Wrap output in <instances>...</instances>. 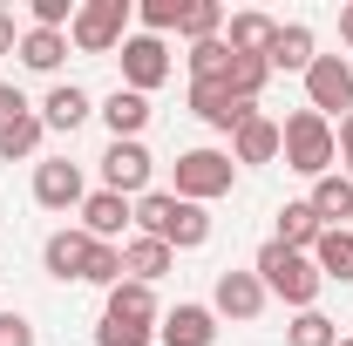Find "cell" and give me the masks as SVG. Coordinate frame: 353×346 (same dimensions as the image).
<instances>
[{"instance_id": "9a60e30c", "label": "cell", "mask_w": 353, "mask_h": 346, "mask_svg": "<svg viewBox=\"0 0 353 346\" xmlns=\"http://www.w3.org/2000/svg\"><path fill=\"white\" fill-rule=\"evenodd\" d=\"M95 116L109 123V143H143V130H150V95H136V88H109Z\"/></svg>"}, {"instance_id": "d6986e66", "label": "cell", "mask_w": 353, "mask_h": 346, "mask_svg": "<svg viewBox=\"0 0 353 346\" xmlns=\"http://www.w3.org/2000/svg\"><path fill=\"white\" fill-rule=\"evenodd\" d=\"M170 265H176V252L163 245V238H143V231H136V238H123V278H136V285H157Z\"/></svg>"}, {"instance_id": "7c38bea8", "label": "cell", "mask_w": 353, "mask_h": 346, "mask_svg": "<svg viewBox=\"0 0 353 346\" xmlns=\"http://www.w3.org/2000/svg\"><path fill=\"white\" fill-rule=\"evenodd\" d=\"M75 217H82V231L95 238V245H123V231L136 224V204H130V197H116V190H88Z\"/></svg>"}, {"instance_id": "e575fe53", "label": "cell", "mask_w": 353, "mask_h": 346, "mask_svg": "<svg viewBox=\"0 0 353 346\" xmlns=\"http://www.w3.org/2000/svg\"><path fill=\"white\" fill-rule=\"evenodd\" d=\"M28 109H34V102H28L21 88H14V82H0V123H14V116H28Z\"/></svg>"}, {"instance_id": "8fae6325", "label": "cell", "mask_w": 353, "mask_h": 346, "mask_svg": "<svg viewBox=\"0 0 353 346\" xmlns=\"http://www.w3.org/2000/svg\"><path fill=\"white\" fill-rule=\"evenodd\" d=\"M265 305H272V292L259 285V272H218V285H211V312H218V319L252 326Z\"/></svg>"}, {"instance_id": "603a6c76", "label": "cell", "mask_w": 353, "mask_h": 346, "mask_svg": "<svg viewBox=\"0 0 353 346\" xmlns=\"http://www.w3.org/2000/svg\"><path fill=\"white\" fill-rule=\"evenodd\" d=\"M231 163L245 170V163H279V123L272 116H252L245 130L231 136Z\"/></svg>"}, {"instance_id": "3957f363", "label": "cell", "mask_w": 353, "mask_h": 346, "mask_svg": "<svg viewBox=\"0 0 353 346\" xmlns=\"http://www.w3.org/2000/svg\"><path fill=\"white\" fill-rule=\"evenodd\" d=\"M279 156H285V170H299V176H319L340 163V136H333V123L326 116H312V109H292L285 123H279Z\"/></svg>"}, {"instance_id": "6da1fadb", "label": "cell", "mask_w": 353, "mask_h": 346, "mask_svg": "<svg viewBox=\"0 0 353 346\" xmlns=\"http://www.w3.org/2000/svg\"><path fill=\"white\" fill-rule=\"evenodd\" d=\"M136 231L143 238H163L170 252H197V245H211V211L204 204H183L176 190H143L136 197Z\"/></svg>"}, {"instance_id": "4316f807", "label": "cell", "mask_w": 353, "mask_h": 346, "mask_svg": "<svg viewBox=\"0 0 353 346\" xmlns=\"http://www.w3.org/2000/svg\"><path fill=\"white\" fill-rule=\"evenodd\" d=\"M41 109H28V116H14V123H0V156L7 163H28L34 150H41Z\"/></svg>"}, {"instance_id": "44dd1931", "label": "cell", "mask_w": 353, "mask_h": 346, "mask_svg": "<svg viewBox=\"0 0 353 346\" xmlns=\"http://www.w3.org/2000/svg\"><path fill=\"white\" fill-rule=\"evenodd\" d=\"M102 319H130V326H157V319H163V312H157V285H136V278L109 285V305H102Z\"/></svg>"}, {"instance_id": "d6a6232c", "label": "cell", "mask_w": 353, "mask_h": 346, "mask_svg": "<svg viewBox=\"0 0 353 346\" xmlns=\"http://www.w3.org/2000/svg\"><path fill=\"white\" fill-rule=\"evenodd\" d=\"M157 326H130V319H102L95 326V346H150Z\"/></svg>"}, {"instance_id": "4fadbf2b", "label": "cell", "mask_w": 353, "mask_h": 346, "mask_svg": "<svg viewBox=\"0 0 353 346\" xmlns=\"http://www.w3.org/2000/svg\"><path fill=\"white\" fill-rule=\"evenodd\" d=\"M88 252H95V238H88L82 224H61V231H48V245H41V265H48V278L75 285V278L88 272Z\"/></svg>"}, {"instance_id": "cb8c5ba5", "label": "cell", "mask_w": 353, "mask_h": 346, "mask_svg": "<svg viewBox=\"0 0 353 346\" xmlns=\"http://www.w3.org/2000/svg\"><path fill=\"white\" fill-rule=\"evenodd\" d=\"M312 265H319V278H326V285H353V231H319Z\"/></svg>"}, {"instance_id": "277c9868", "label": "cell", "mask_w": 353, "mask_h": 346, "mask_svg": "<svg viewBox=\"0 0 353 346\" xmlns=\"http://www.w3.org/2000/svg\"><path fill=\"white\" fill-rule=\"evenodd\" d=\"M130 21H136L130 0H82L75 21H68V48H82V54H116V48L130 41Z\"/></svg>"}, {"instance_id": "7402d4cb", "label": "cell", "mask_w": 353, "mask_h": 346, "mask_svg": "<svg viewBox=\"0 0 353 346\" xmlns=\"http://www.w3.org/2000/svg\"><path fill=\"white\" fill-rule=\"evenodd\" d=\"M319 217H312V204L306 197H292V204H279V231H272V245H285V252H312L319 245Z\"/></svg>"}, {"instance_id": "2e32d148", "label": "cell", "mask_w": 353, "mask_h": 346, "mask_svg": "<svg viewBox=\"0 0 353 346\" xmlns=\"http://www.w3.org/2000/svg\"><path fill=\"white\" fill-rule=\"evenodd\" d=\"M157 340H163V346H211V340H218V312L183 299V305H170V312L157 319Z\"/></svg>"}, {"instance_id": "1f68e13d", "label": "cell", "mask_w": 353, "mask_h": 346, "mask_svg": "<svg viewBox=\"0 0 353 346\" xmlns=\"http://www.w3.org/2000/svg\"><path fill=\"white\" fill-rule=\"evenodd\" d=\"M82 285H123V245H95L88 252V272H82Z\"/></svg>"}, {"instance_id": "9c48e42d", "label": "cell", "mask_w": 353, "mask_h": 346, "mask_svg": "<svg viewBox=\"0 0 353 346\" xmlns=\"http://www.w3.org/2000/svg\"><path fill=\"white\" fill-rule=\"evenodd\" d=\"M190 116L204 123V130H224V136H238L252 116H259V102H238L224 82H190Z\"/></svg>"}, {"instance_id": "4dcf8cb0", "label": "cell", "mask_w": 353, "mask_h": 346, "mask_svg": "<svg viewBox=\"0 0 353 346\" xmlns=\"http://www.w3.org/2000/svg\"><path fill=\"white\" fill-rule=\"evenodd\" d=\"M176 21H183V0H143L136 7V34H176Z\"/></svg>"}, {"instance_id": "5bb4252c", "label": "cell", "mask_w": 353, "mask_h": 346, "mask_svg": "<svg viewBox=\"0 0 353 346\" xmlns=\"http://www.w3.org/2000/svg\"><path fill=\"white\" fill-rule=\"evenodd\" d=\"M312 61H319L312 28L306 21H279V34H272V48H265V68H272V75H306Z\"/></svg>"}, {"instance_id": "7a4b0ae2", "label": "cell", "mask_w": 353, "mask_h": 346, "mask_svg": "<svg viewBox=\"0 0 353 346\" xmlns=\"http://www.w3.org/2000/svg\"><path fill=\"white\" fill-rule=\"evenodd\" d=\"M252 272H259L265 292H272V299H285L292 312H312V305H319V292H326V278H319L312 252H285V245H272V238L259 245Z\"/></svg>"}, {"instance_id": "74e56055", "label": "cell", "mask_w": 353, "mask_h": 346, "mask_svg": "<svg viewBox=\"0 0 353 346\" xmlns=\"http://www.w3.org/2000/svg\"><path fill=\"white\" fill-rule=\"evenodd\" d=\"M340 41L353 48V0H347V7H340Z\"/></svg>"}, {"instance_id": "e0dca14e", "label": "cell", "mask_w": 353, "mask_h": 346, "mask_svg": "<svg viewBox=\"0 0 353 346\" xmlns=\"http://www.w3.org/2000/svg\"><path fill=\"white\" fill-rule=\"evenodd\" d=\"M306 204H312V217H319L326 231H353V176L347 170H326L306 190Z\"/></svg>"}, {"instance_id": "d590c367", "label": "cell", "mask_w": 353, "mask_h": 346, "mask_svg": "<svg viewBox=\"0 0 353 346\" xmlns=\"http://www.w3.org/2000/svg\"><path fill=\"white\" fill-rule=\"evenodd\" d=\"M333 136H340V163H347V176H353V109L340 116V130H333Z\"/></svg>"}, {"instance_id": "ba28073f", "label": "cell", "mask_w": 353, "mask_h": 346, "mask_svg": "<svg viewBox=\"0 0 353 346\" xmlns=\"http://www.w3.org/2000/svg\"><path fill=\"white\" fill-rule=\"evenodd\" d=\"M116 61H123V88H136V95L170 82V48L157 41V34H130V41L116 48Z\"/></svg>"}, {"instance_id": "836d02e7", "label": "cell", "mask_w": 353, "mask_h": 346, "mask_svg": "<svg viewBox=\"0 0 353 346\" xmlns=\"http://www.w3.org/2000/svg\"><path fill=\"white\" fill-rule=\"evenodd\" d=\"M0 346H34V319L28 312H0Z\"/></svg>"}, {"instance_id": "83f0119b", "label": "cell", "mask_w": 353, "mask_h": 346, "mask_svg": "<svg viewBox=\"0 0 353 346\" xmlns=\"http://www.w3.org/2000/svg\"><path fill=\"white\" fill-rule=\"evenodd\" d=\"M272 82V68H265V54H231V68H224V88L238 95V102H259V88Z\"/></svg>"}, {"instance_id": "f35d334b", "label": "cell", "mask_w": 353, "mask_h": 346, "mask_svg": "<svg viewBox=\"0 0 353 346\" xmlns=\"http://www.w3.org/2000/svg\"><path fill=\"white\" fill-rule=\"evenodd\" d=\"M340 346H353V340H347V333H340Z\"/></svg>"}, {"instance_id": "484cf974", "label": "cell", "mask_w": 353, "mask_h": 346, "mask_svg": "<svg viewBox=\"0 0 353 346\" xmlns=\"http://www.w3.org/2000/svg\"><path fill=\"white\" fill-rule=\"evenodd\" d=\"M224 21H231V14H224V0H183V21H176V34L197 48V41H218Z\"/></svg>"}, {"instance_id": "30bf717a", "label": "cell", "mask_w": 353, "mask_h": 346, "mask_svg": "<svg viewBox=\"0 0 353 346\" xmlns=\"http://www.w3.org/2000/svg\"><path fill=\"white\" fill-rule=\"evenodd\" d=\"M150 170H157V156L143 150V143H109L102 150V190H116V197H143L150 190Z\"/></svg>"}, {"instance_id": "f1b7e54d", "label": "cell", "mask_w": 353, "mask_h": 346, "mask_svg": "<svg viewBox=\"0 0 353 346\" xmlns=\"http://www.w3.org/2000/svg\"><path fill=\"white\" fill-rule=\"evenodd\" d=\"M285 346H340V319H326L319 305H312V312H292Z\"/></svg>"}, {"instance_id": "ac0fdd59", "label": "cell", "mask_w": 353, "mask_h": 346, "mask_svg": "<svg viewBox=\"0 0 353 346\" xmlns=\"http://www.w3.org/2000/svg\"><path fill=\"white\" fill-rule=\"evenodd\" d=\"M88 116H95V102H88V88H82V82H54V88H48V102H41V130L75 136Z\"/></svg>"}, {"instance_id": "5b68a950", "label": "cell", "mask_w": 353, "mask_h": 346, "mask_svg": "<svg viewBox=\"0 0 353 346\" xmlns=\"http://www.w3.org/2000/svg\"><path fill=\"white\" fill-rule=\"evenodd\" d=\"M231 183H238V163H231V150H183V156H176V197H183V204L231 197Z\"/></svg>"}, {"instance_id": "f546056e", "label": "cell", "mask_w": 353, "mask_h": 346, "mask_svg": "<svg viewBox=\"0 0 353 346\" xmlns=\"http://www.w3.org/2000/svg\"><path fill=\"white\" fill-rule=\"evenodd\" d=\"M183 61H190V82H224V68H231V48H224V34H218V41H197Z\"/></svg>"}, {"instance_id": "ffe728a7", "label": "cell", "mask_w": 353, "mask_h": 346, "mask_svg": "<svg viewBox=\"0 0 353 346\" xmlns=\"http://www.w3.org/2000/svg\"><path fill=\"white\" fill-rule=\"evenodd\" d=\"M272 34H279V21L259 14V7H238V14L224 21V48H231V54H265Z\"/></svg>"}, {"instance_id": "52a82bcc", "label": "cell", "mask_w": 353, "mask_h": 346, "mask_svg": "<svg viewBox=\"0 0 353 346\" xmlns=\"http://www.w3.org/2000/svg\"><path fill=\"white\" fill-rule=\"evenodd\" d=\"M82 197H88V176L82 163H68V156H48V163H34V204L41 211H82Z\"/></svg>"}, {"instance_id": "d4e9b609", "label": "cell", "mask_w": 353, "mask_h": 346, "mask_svg": "<svg viewBox=\"0 0 353 346\" xmlns=\"http://www.w3.org/2000/svg\"><path fill=\"white\" fill-rule=\"evenodd\" d=\"M14 54H21V68H34V75H54V68H61V54H68V34H54V28H28Z\"/></svg>"}, {"instance_id": "8d00e7d4", "label": "cell", "mask_w": 353, "mask_h": 346, "mask_svg": "<svg viewBox=\"0 0 353 346\" xmlns=\"http://www.w3.org/2000/svg\"><path fill=\"white\" fill-rule=\"evenodd\" d=\"M14 48H21V28H14V14L0 7V54H14Z\"/></svg>"}, {"instance_id": "8992f818", "label": "cell", "mask_w": 353, "mask_h": 346, "mask_svg": "<svg viewBox=\"0 0 353 346\" xmlns=\"http://www.w3.org/2000/svg\"><path fill=\"white\" fill-rule=\"evenodd\" d=\"M299 82H306V109H312V116L333 123V116L353 109V61H347V54H319Z\"/></svg>"}]
</instances>
